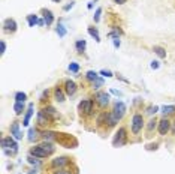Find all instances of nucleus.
Returning a JSON list of instances; mask_svg holds the SVG:
<instances>
[{
    "mask_svg": "<svg viewBox=\"0 0 175 174\" xmlns=\"http://www.w3.org/2000/svg\"><path fill=\"white\" fill-rule=\"evenodd\" d=\"M112 113H114V114H115L118 119H121L123 116L126 114V105H124V102H121V101H117V102H115V105H114Z\"/></svg>",
    "mask_w": 175,
    "mask_h": 174,
    "instance_id": "8",
    "label": "nucleus"
},
{
    "mask_svg": "<svg viewBox=\"0 0 175 174\" xmlns=\"http://www.w3.org/2000/svg\"><path fill=\"white\" fill-rule=\"evenodd\" d=\"M94 99H96V102L100 105V107H106V105L109 104V93H106V92H97L94 95Z\"/></svg>",
    "mask_w": 175,
    "mask_h": 174,
    "instance_id": "5",
    "label": "nucleus"
},
{
    "mask_svg": "<svg viewBox=\"0 0 175 174\" xmlns=\"http://www.w3.org/2000/svg\"><path fill=\"white\" fill-rule=\"evenodd\" d=\"M42 138L45 140V141H50V140L55 138V134L51 132V131H45V132H42Z\"/></svg>",
    "mask_w": 175,
    "mask_h": 174,
    "instance_id": "26",
    "label": "nucleus"
},
{
    "mask_svg": "<svg viewBox=\"0 0 175 174\" xmlns=\"http://www.w3.org/2000/svg\"><path fill=\"white\" fill-rule=\"evenodd\" d=\"M159 66H160V65H159V62H156V60H153V62L150 63V68H151V69H159Z\"/></svg>",
    "mask_w": 175,
    "mask_h": 174,
    "instance_id": "38",
    "label": "nucleus"
},
{
    "mask_svg": "<svg viewBox=\"0 0 175 174\" xmlns=\"http://www.w3.org/2000/svg\"><path fill=\"white\" fill-rule=\"evenodd\" d=\"M171 132H172V134L175 135V122H174V126H172V129H171Z\"/></svg>",
    "mask_w": 175,
    "mask_h": 174,
    "instance_id": "46",
    "label": "nucleus"
},
{
    "mask_svg": "<svg viewBox=\"0 0 175 174\" xmlns=\"http://www.w3.org/2000/svg\"><path fill=\"white\" fill-rule=\"evenodd\" d=\"M153 51L156 53V54H157V56L160 57V59H165V57H166V50H165L163 47H159V45H154V47H153Z\"/></svg>",
    "mask_w": 175,
    "mask_h": 174,
    "instance_id": "18",
    "label": "nucleus"
},
{
    "mask_svg": "<svg viewBox=\"0 0 175 174\" xmlns=\"http://www.w3.org/2000/svg\"><path fill=\"white\" fill-rule=\"evenodd\" d=\"M100 75H103V77H112V72L111 71H106V69H103V71H100Z\"/></svg>",
    "mask_w": 175,
    "mask_h": 174,
    "instance_id": "37",
    "label": "nucleus"
},
{
    "mask_svg": "<svg viewBox=\"0 0 175 174\" xmlns=\"http://www.w3.org/2000/svg\"><path fill=\"white\" fill-rule=\"evenodd\" d=\"M48 95H50V92H48V90H44V93H42V96H40V101H45V98H48Z\"/></svg>",
    "mask_w": 175,
    "mask_h": 174,
    "instance_id": "39",
    "label": "nucleus"
},
{
    "mask_svg": "<svg viewBox=\"0 0 175 174\" xmlns=\"http://www.w3.org/2000/svg\"><path fill=\"white\" fill-rule=\"evenodd\" d=\"M88 35L91 36V38H94V41H96V42H100V36H99V32H97L96 29L88 27Z\"/></svg>",
    "mask_w": 175,
    "mask_h": 174,
    "instance_id": "23",
    "label": "nucleus"
},
{
    "mask_svg": "<svg viewBox=\"0 0 175 174\" xmlns=\"http://www.w3.org/2000/svg\"><path fill=\"white\" fill-rule=\"evenodd\" d=\"M54 98L57 102H65V92L60 89V87H55L54 90Z\"/></svg>",
    "mask_w": 175,
    "mask_h": 174,
    "instance_id": "14",
    "label": "nucleus"
},
{
    "mask_svg": "<svg viewBox=\"0 0 175 174\" xmlns=\"http://www.w3.org/2000/svg\"><path fill=\"white\" fill-rule=\"evenodd\" d=\"M157 125H159V122L156 120V119H151V120L148 122V125H147V129L151 132L153 129H156V126H157Z\"/></svg>",
    "mask_w": 175,
    "mask_h": 174,
    "instance_id": "28",
    "label": "nucleus"
},
{
    "mask_svg": "<svg viewBox=\"0 0 175 174\" xmlns=\"http://www.w3.org/2000/svg\"><path fill=\"white\" fill-rule=\"evenodd\" d=\"M157 111H159V107H156V105H154V107L151 105V107L147 108V114H150V116H151V114H156Z\"/></svg>",
    "mask_w": 175,
    "mask_h": 174,
    "instance_id": "32",
    "label": "nucleus"
},
{
    "mask_svg": "<svg viewBox=\"0 0 175 174\" xmlns=\"http://www.w3.org/2000/svg\"><path fill=\"white\" fill-rule=\"evenodd\" d=\"M100 14H102V8H97V11H96V14H94V17H93L94 23H99V21H100Z\"/></svg>",
    "mask_w": 175,
    "mask_h": 174,
    "instance_id": "33",
    "label": "nucleus"
},
{
    "mask_svg": "<svg viewBox=\"0 0 175 174\" xmlns=\"http://www.w3.org/2000/svg\"><path fill=\"white\" fill-rule=\"evenodd\" d=\"M162 113H163L165 116L174 114L175 113V105H163V107H162Z\"/></svg>",
    "mask_w": 175,
    "mask_h": 174,
    "instance_id": "19",
    "label": "nucleus"
},
{
    "mask_svg": "<svg viewBox=\"0 0 175 174\" xmlns=\"http://www.w3.org/2000/svg\"><path fill=\"white\" fill-rule=\"evenodd\" d=\"M93 83V89H99V87H102L103 84V80L102 78H97V80H94V81H91Z\"/></svg>",
    "mask_w": 175,
    "mask_h": 174,
    "instance_id": "31",
    "label": "nucleus"
},
{
    "mask_svg": "<svg viewBox=\"0 0 175 174\" xmlns=\"http://www.w3.org/2000/svg\"><path fill=\"white\" fill-rule=\"evenodd\" d=\"M11 135H12L15 140L23 138V132L19 131V123L18 122H14L12 125H11Z\"/></svg>",
    "mask_w": 175,
    "mask_h": 174,
    "instance_id": "11",
    "label": "nucleus"
},
{
    "mask_svg": "<svg viewBox=\"0 0 175 174\" xmlns=\"http://www.w3.org/2000/svg\"><path fill=\"white\" fill-rule=\"evenodd\" d=\"M55 32H57V35L60 36V38H63V36L66 35V29H65V26H63V24H58V26H57V29H55Z\"/></svg>",
    "mask_w": 175,
    "mask_h": 174,
    "instance_id": "27",
    "label": "nucleus"
},
{
    "mask_svg": "<svg viewBox=\"0 0 175 174\" xmlns=\"http://www.w3.org/2000/svg\"><path fill=\"white\" fill-rule=\"evenodd\" d=\"M111 93H114V95H117V96H123V93L120 92V90H114V89H112V90H111Z\"/></svg>",
    "mask_w": 175,
    "mask_h": 174,
    "instance_id": "43",
    "label": "nucleus"
},
{
    "mask_svg": "<svg viewBox=\"0 0 175 174\" xmlns=\"http://www.w3.org/2000/svg\"><path fill=\"white\" fill-rule=\"evenodd\" d=\"M27 99V95L23 93V92H17L15 93V102H24Z\"/></svg>",
    "mask_w": 175,
    "mask_h": 174,
    "instance_id": "25",
    "label": "nucleus"
},
{
    "mask_svg": "<svg viewBox=\"0 0 175 174\" xmlns=\"http://www.w3.org/2000/svg\"><path fill=\"white\" fill-rule=\"evenodd\" d=\"M142 126H144V117H142V114H135L132 117V132L135 135L139 134L141 131H142Z\"/></svg>",
    "mask_w": 175,
    "mask_h": 174,
    "instance_id": "3",
    "label": "nucleus"
},
{
    "mask_svg": "<svg viewBox=\"0 0 175 174\" xmlns=\"http://www.w3.org/2000/svg\"><path fill=\"white\" fill-rule=\"evenodd\" d=\"M14 111H15L17 116L23 114V111H24V102H15L14 104Z\"/></svg>",
    "mask_w": 175,
    "mask_h": 174,
    "instance_id": "22",
    "label": "nucleus"
},
{
    "mask_svg": "<svg viewBox=\"0 0 175 174\" xmlns=\"http://www.w3.org/2000/svg\"><path fill=\"white\" fill-rule=\"evenodd\" d=\"M120 45H121V42H120V39H118V38H117V39H114V47H115V48H118Z\"/></svg>",
    "mask_w": 175,
    "mask_h": 174,
    "instance_id": "41",
    "label": "nucleus"
},
{
    "mask_svg": "<svg viewBox=\"0 0 175 174\" xmlns=\"http://www.w3.org/2000/svg\"><path fill=\"white\" fill-rule=\"evenodd\" d=\"M76 83L75 81H72V80H68L66 83H65V93L68 95V96H73L75 93H76Z\"/></svg>",
    "mask_w": 175,
    "mask_h": 174,
    "instance_id": "10",
    "label": "nucleus"
},
{
    "mask_svg": "<svg viewBox=\"0 0 175 174\" xmlns=\"http://www.w3.org/2000/svg\"><path fill=\"white\" fill-rule=\"evenodd\" d=\"M108 120V113H102L99 117H97V125H103V122L106 123Z\"/></svg>",
    "mask_w": 175,
    "mask_h": 174,
    "instance_id": "29",
    "label": "nucleus"
},
{
    "mask_svg": "<svg viewBox=\"0 0 175 174\" xmlns=\"http://www.w3.org/2000/svg\"><path fill=\"white\" fill-rule=\"evenodd\" d=\"M3 30H5V32H9V33L17 32V21L12 20V18H6V20L3 21Z\"/></svg>",
    "mask_w": 175,
    "mask_h": 174,
    "instance_id": "6",
    "label": "nucleus"
},
{
    "mask_svg": "<svg viewBox=\"0 0 175 174\" xmlns=\"http://www.w3.org/2000/svg\"><path fill=\"white\" fill-rule=\"evenodd\" d=\"M126 134H127L126 129H124V128H120V129L117 131L114 140H112V146H114V147H121V146H124L126 141H127V135H126Z\"/></svg>",
    "mask_w": 175,
    "mask_h": 174,
    "instance_id": "2",
    "label": "nucleus"
},
{
    "mask_svg": "<svg viewBox=\"0 0 175 174\" xmlns=\"http://www.w3.org/2000/svg\"><path fill=\"white\" fill-rule=\"evenodd\" d=\"M86 47H87V42L84 41V39H78L76 42H75V48H76V51L82 53L86 50Z\"/></svg>",
    "mask_w": 175,
    "mask_h": 174,
    "instance_id": "17",
    "label": "nucleus"
},
{
    "mask_svg": "<svg viewBox=\"0 0 175 174\" xmlns=\"http://www.w3.org/2000/svg\"><path fill=\"white\" fill-rule=\"evenodd\" d=\"M78 110L82 113V114H90L93 111V101L91 99H82L79 105H78Z\"/></svg>",
    "mask_w": 175,
    "mask_h": 174,
    "instance_id": "4",
    "label": "nucleus"
},
{
    "mask_svg": "<svg viewBox=\"0 0 175 174\" xmlns=\"http://www.w3.org/2000/svg\"><path fill=\"white\" fill-rule=\"evenodd\" d=\"M36 138H37V131L33 129V128L29 129V140H30V141H35Z\"/></svg>",
    "mask_w": 175,
    "mask_h": 174,
    "instance_id": "30",
    "label": "nucleus"
},
{
    "mask_svg": "<svg viewBox=\"0 0 175 174\" xmlns=\"http://www.w3.org/2000/svg\"><path fill=\"white\" fill-rule=\"evenodd\" d=\"M27 161H29V162H30V164H32V165H36V167H37V165H39V161H37V159H36V158H33V155H30V156L27 158Z\"/></svg>",
    "mask_w": 175,
    "mask_h": 174,
    "instance_id": "35",
    "label": "nucleus"
},
{
    "mask_svg": "<svg viewBox=\"0 0 175 174\" xmlns=\"http://www.w3.org/2000/svg\"><path fill=\"white\" fill-rule=\"evenodd\" d=\"M68 164H69V158L60 156V158H57V159H53L51 167H53V168H63V167H66Z\"/></svg>",
    "mask_w": 175,
    "mask_h": 174,
    "instance_id": "9",
    "label": "nucleus"
},
{
    "mask_svg": "<svg viewBox=\"0 0 175 174\" xmlns=\"http://www.w3.org/2000/svg\"><path fill=\"white\" fill-rule=\"evenodd\" d=\"M53 2H55V3H58V2H60V0H53Z\"/></svg>",
    "mask_w": 175,
    "mask_h": 174,
    "instance_id": "48",
    "label": "nucleus"
},
{
    "mask_svg": "<svg viewBox=\"0 0 175 174\" xmlns=\"http://www.w3.org/2000/svg\"><path fill=\"white\" fill-rule=\"evenodd\" d=\"M118 120H120V119H118V117H117L112 111H111V113H108V120H106L108 126H115V125L118 123Z\"/></svg>",
    "mask_w": 175,
    "mask_h": 174,
    "instance_id": "16",
    "label": "nucleus"
},
{
    "mask_svg": "<svg viewBox=\"0 0 175 174\" xmlns=\"http://www.w3.org/2000/svg\"><path fill=\"white\" fill-rule=\"evenodd\" d=\"M5 51H6V42H5V41H2V42H0V54L3 56Z\"/></svg>",
    "mask_w": 175,
    "mask_h": 174,
    "instance_id": "36",
    "label": "nucleus"
},
{
    "mask_svg": "<svg viewBox=\"0 0 175 174\" xmlns=\"http://www.w3.org/2000/svg\"><path fill=\"white\" fill-rule=\"evenodd\" d=\"M30 174H37V171H36V170H33V171H30Z\"/></svg>",
    "mask_w": 175,
    "mask_h": 174,
    "instance_id": "47",
    "label": "nucleus"
},
{
    "mask_svg": "<svg viewBox=\"0 0 175 174\" xmlns=\"http://www.w3.org/2000/svg\"><path fill=\"white\" fill-rule=\"evenodd\" d=\"M2 149H3V152L8 155V156H15L18 152V144L15 138H12V137H6V138H2Z\"/></svg>",
    "mask_w": 175,
    "mask_h": 174,
    "instance_id": "1",
    "label": "nucleus"
},
{
    "mask_svg": "<svg viewBox=\"0 0 175 174\" xmlns=\"http://www.w3.org/2000/svg\"><path fill=\"white\" fill-rule=\"evenodd\" d=\"M93 3H94V2H90V3L87 5V8H88V9H91V8H93Z\"/></svg>",
    "mask_w": 175,
    "mask_h": 174,
    "instance_id": "45",
    "label": "nucleus"
},
{
    "mask_svg": "<svg viewBox=\"0 0 175 174\" xmlns=\"http://www.w3.org/2000/svg\"><path fill=\"white\" fill-rule=\"evenodd\" d=\"M39 20L40 18H37V15H27V23L30 27H35L36 24H39Z\"/></svg>",
    "mask_w": 175,
    "mask_h": 174,
    "instance_id": "20",
    "label": "nucleus"
},
{
    "mask_svg": "<svg viewBox=\"0 0 175 174\" xmlns=\"http://www.w3.org/2000/svg\"><path fill=\"white\" fill-rule=\"evenodd\" d=\"M44 21H45V24H47V26H51V24H53L54 15H53V12H51V11H48V9H45V11H44Z\"/></svg>",
    "mask_w": 175,
    "mask_h": 174,
    "instance_id": "15",
    "label": "nucleus"
},
{
    "mask_svg": "<svg viewBox=\"0 0 175 174\" xmlns=\"http://www.w3.org/2000/svg\"><path fill=\"white\" fill-rule=\"evenodd\" d=\"M50 122H51V117H50V116H47L44 110L37 113V123H39L40 126H47Z\"/></svg>",
    "mask_w": 175,
    "mask_h": 174,
    "instance_id": "12",
    "label": "nucleus"
},
{
    "mask_svg": "<svg viewBox=\"0 0 175 174\" xmlns=\"http://www.w3.org/2000/svg\"><path fill=\"white\" fill-rule=\"evenodd\" d=\"M86 78H87L88 81H94V80L99 78V75H97V72H94V71H88L87 74H86Z\"/></svg>",
    "mask_w": 175,
    "mask_h": 174,
    "instance_id": "24",
    "label": "nucleus"
},
{
    "mask_svg": "<svg viewBox=\"0 0 175 174\" xmlns=\"http://www.w3.org/2000/svg\"><path fill=\"white\" fill-rule=\"evenodd\" d=\"M44 111H45V114L50 116L51 119H55V117H57V111H55L54 107H47V108H44Z\"/></svg>",
    "mask_w": 175,
    "mask_h": 174,
    "instance_id": "21",
    "label": "nucleus"
},
{
    "mask_svg": "<svg viewBox=\"0 0 175 174\" xmlns=\"http://www.w3.org/2000/svg\"><path fill=\"white\" fill-rule=\"evenodd\" d=\"M157 128H159V134H160V135H166V134L171 131V122L165 117V119H162V120L159 122Z\"/></svg>",
    "mask_w": 175,
    "mask_h": 174,
    "instance_id": "7",
    "label": "nucleus"
},
{
    "mask_svg": "<svg viewBox=\"0 0 175 174\" xmlns=\"http://www.w3.org/2000/svg\"><path fill=\"white\" fill-rule=\"evenodd\" d=\"M127 0H115V3H118V5H124Z\"/></svg>",
    "mask_w": 175,
    "mask_h": 174,
    "instance_id": "44",
    "label": "nucleus"
},
{
    "mask_svg": "<svg viewBox=\"0 0 175 174\" xmlns=\"http://www.w3.org/2000/svg\"><path fill=\"white\" fill-rule=\"evenodd\" d=\"M69 71L70 72H78V71H79V65L75 63V62H72V63L69 65Z\"/></svg>",
    "mask_w": 175,
    "mask_h": 174,
    "instance_id": "34",
    "label": "nucleus"
},
{
    "mask_svg": "<svg viewBox=\"0 0 175 174\" xmlns=\"http://www.w3.org/2000/svg\"><path fill=\"white\" fill-rule=\"evenodd\" d=\"M54 174H70V173L68 171V170H63V168H60V170H57V171H55Z\"/></svg>",
    "mask_w": 175,
    "mask_h": 174,
    "instance_id": "40",
    "label": "nucleus"
},
{
    "mask_svg": "<svg viewBox=\"0 0 175 174\" xmlns=\"http://www.w3.org/2000/svg\"><path fill=\"white\" fill-rule=\"evenodd\" d=\"M72 8H73V2H70L69 5H66L63 9H65V11H69V9H72Z\"/></svg>",
    "mask_w": 175,
    "mask_h": 174,
    "instance_id": "42",
    "label": "nucleus"
},
{
    "mask_svg": "<svg viewBox=\"0 0 175 174\" xmlns=\"http://www.w3.org/2000/svg\"><path fill=\"white\" fill-rule=\"evenodd\" d=\"M33 107H35L33 104H29L27 110H26V116H24V122H23L24 126H29V123H30V119L33 116Z\"/></svg>",
    "mask_w": 175,
    "mask_h": 174,
    "instance_id": "13",
    "label": "nucleus"
}]
</instances>
